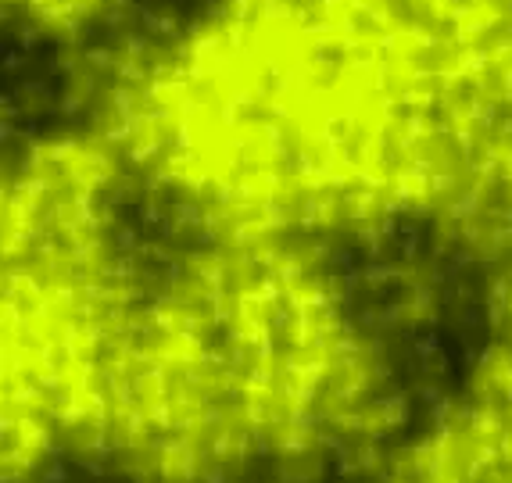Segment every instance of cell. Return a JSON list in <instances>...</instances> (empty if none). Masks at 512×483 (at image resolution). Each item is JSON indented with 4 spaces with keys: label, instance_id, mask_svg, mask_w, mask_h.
Returning <instances> with one entry per match:
<instances>
[{
    "label": "cell",
    "instance_id": "cell-1",
    "mask_svg": "<svg viewBox=\"0 0 512 483\" xmlns=\"http://www.w3.org/2000/svg\"><path fill=\"white\" fill-rule=\"evenodd\" d=\"M512 0H194L97 111L180 229L333 251L495 229Z\"/></svg>",
    "mask_w": 512,
    "mask_h": 483
},
{
    "label": "cell",
    "instance_id": "cell-2",
    "mask_svg": "<svg viewBox=\"0 0 512 483\" xmlns=\"http://www.w3.org/2000/svg\"><path fill=\"white\" fill-rule=\"evenodd\" d=\"M190 233L144 251L94 469L119 483H323L412 423L405 369L333 251Z\"/></svg>",
    "mask_w": 512,
    "mask_h": 483
},
{
    "label": "cell",
    "instance_id": "cell-3",
    "mask_svg": "<svg viewBox=\"0 0 512 483\" xmlns=\"http://www.w3.org/2000/svg\"><path fill=\"white\" fill-rule=\"evenodd\" d=\"M90 115L15 140L4 169V480L94 466L140 283L137 197Z\"/></svg>",
    "mask_w": 512,
    "mask_h": 483
},
{
    "label": "cell",
    "instance_id": "cell-4",
    "mask_svg": "<svg viewBox=\"0 0 512 483\" xmlns=\"http://www.w3.org/2000/svg\"><path fill=\"white\" fill-rule=\"evenodd\" d=\"M362 483H512V433L455 387L366 469Z\"/></svg>",
    "mask_w": 512,
    "mask_h": 483
},
{
    "label": "cell",
    "instance_id": "cell-5",
    "mask_svg": "<svg viewBox=\"0 0 512 483\" xmlns=\"http://www.w3.org/2000/svg\"><path fill=\"white\" fill-rule=\"evenodd\" d=\"M126 0H4L8 33L47 51H94L115 33Z\"/></svg>",
    "mask_w": 512,
    "mask_h": 483
}]
</instances>
